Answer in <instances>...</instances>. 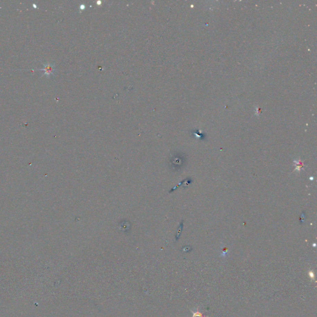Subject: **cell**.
<instances>
[{
    "label": "cell",
    "instance_id": "6da1fadb",
    "mask_svg": "<svg viewBox=\"0 0 317 317\" xmlns=\"http://www.w3.org/2000/svg\"><path fill=\"white\" fill-rule=\"evenodd\" d=\"M40 70L44 71V74L46 75L47 76H50L53 75L55 74V67L53 64L48 63V64H45L44 65V67Z\"/></svg>",
    "mask_w": 317,
    "mask_h": 317
},
{
    "label": "cell",
    "instance_id": "5b68a950",
    "mask_svg": "<svg viewBox=\"0 0 317 317\" xmlns=\"http://www.w3.org/2000/svg\"><path fill=\"white\" fill-rule=\"evenodd\" d=\"M309 274H310V278H313H313H314V275H313V272H310Z\"/></svg>",
    "mask_w": 317,
    "mask_h": 317
},
{
    "label": "cell",
    "instance_id": "7a4b0ae2",
    "mask_svg": "<svg viewBox=\"0 0 317 317\" xmlns=\"http://www.w3.org/2000/svg\"><path fill=\"white\" fill-rule=\"evenodd\" d=\"M193 313V317H204L202 313L199 311V308H197L196 310L192 311Z\"/></svg>",
    "mask_w": 317,
    "mask_h": 317
},
{
    "label": "cell",
    "instance_id": "277c9868",
    "mask_svg": "<svg viewBox=\"0 0 317 317\" xmlns=\"http://www.w3.org/2000/svg\"><path fill=\"white\" fill-rule=\"evenodd\" d=\"M182 224L180 225V229L179 230H178V232H177V238H178L179 236H180V232L182 231Z\"/></svg>",
    "mask_w": 317,
    "mask_h": 317
},
{
    "label": "cell",
    "instance_id": "3957f363",
    "mask_svg": "<svg viewBox=\"0 0 317 317\" xmlns=\"http://www.w3.org/2000/svg\"><path fill=\"white\" fill-rule=\"evenodd\" d=\"M305 213L303 212L302 213V215H301V224H302L304 222V220H305Z\"/></svg>",
    "mask_w": 317,
    "mask_h": 317
}]
</instances>
